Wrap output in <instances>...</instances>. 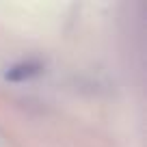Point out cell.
<instances>
[{
	"label": "cell",
	"instance_id": "6da1fadb",
	"mask_svg": "<svg viewBox=\"0 0 147 147\" xmlns=\"http://www.w3.org/2000/svg\"><path fill=\"white\" fill-rule=\"evenodd\" d=\"M41 71V65L32 63V61H24V63H18L13 67H9V71L5 74V78L11 80V82H22V80H28L32 76Z\"/></svg>",
	"mask_w": 147,
	"mask_h": 147
}]
</instances>
